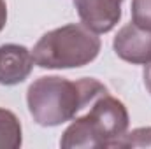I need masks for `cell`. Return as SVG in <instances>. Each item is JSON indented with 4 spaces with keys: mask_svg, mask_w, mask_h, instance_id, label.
<instances>
[{
    "mask_svg": "<svg viewBox=\"0 0 151 149\" xmlns=\"http://www.w3.org/2000/svg\"><path fill=\"white\" fill-rule=\"evenodd\" d=\"M106 93L107 88L91 77L69 81L60 75H42L28 86L27 104L37 125L60 126Z\"/></svg>",
    "mask_w": 151,
    "mask_h": 149,
    "instance_id": "6da1fadb",
    "label": "cell"
},
{
    "mask_svg": "<svg viewBox=\"0 0 151 149\" xmlns=\"http://www.w3.org/2000/svg\"><path fill=\"white\" fill-rule=\"evenodd\" d=\"M7 23V5H5V0H0V32L4 30Z\"/></svg>",
    "mask_w": 151,
    "mask_h": 149,
    "instance_id": "8fae6325",
    "label": "cell"
},
{
    "mask_svg": "<svg viewBox=\"0 0 151 149\" xmlns=\"http://www.w3.org/2000/svg\"><path fill=\"white\" fill-rule=\"evenodd\" d=\"M128 111L125 104L109 93L91 104L84 116L74 119L60 139L63 149L111 148L128 130Z\"/></svg>",
    "mask_w": 151,
    "mask_h": 149,
    "instance_id": "7a4b0ae2",
    "label": "cell"
},
{
    "mask_svg": "<svg viewBox=\"0 0 151 149\" xmlns=\"http://www.w3.org/2000/svg\"><path fill=\"white\" fill-rule=\"evenodd\" d=\"M23 142L21 123L16 114L0 107V149H18Z\"/></svg>",
    "mask_w": 151,
    "mask_h": 149,
    "instance_id": "52a82bcc",
    "label": "cell"
},
{
    "mask_svg": "<svg viewBox=\"0 0 151 149\" xmlns=\"http://www.w3.org/2000/svg\"><path fill=\"white\" fill-rule=\"evenodd\" d=\"M100 53V39L83 23H70L44 34L32 49L40 69H77L91 63Z\"/></svg>",
    "mask_w": 151,
    "mask_h": 149,
    "instance_id": "3957f363",
    "label": "cell"
},
{
    "mask_svg": "<svg viewBox=\"0 0 151 149\" xmlns=\"http://www.w3.org/2000/svg\"><path fill=\"white\" fill-rule=\"evenodd\" d=\"M32 53L19 44L0 46V84L16 86L23 82L34 69Z\"/></svg>",
    "mask_w": 151,
    "mask_h": 149,
    "instance_id": "8992f818",
    "label": "cell"
},
{
    "mask_svg": "<svg viewBox=\"0 0 151 149\" xmlns=\"http://www.w3.org/2000/svg\"><path fill=\"white\" fill-rule=\"evenodd\" d=\"M132 23L151 32V0H132Z\"/></svg>",
    "mask_w": 151,
    "mask_h": 149,
    "instance_id": "9c48e42d",
    "label": "cell"
},
{
    "mask_svg": "<svg viewBox=\"0 0 151 149\" xmlns=\"http://www.w3.org/2000/svg\"><path fill=\"white\" fill-rule=\"evenodd\" d=\"M114 53L132 65H146L151 62V32L128 23L116 34L113 40Z\"/></svg>",
    "mask_w": 151,
    "mask_h": 149,
    "instance_id": "277c9868",
    "label": "cell"
},
{
    "mask_svg": "<svg viewBox=\"0 0 151 149\" xmlns=\"http://www.w3.org/2000/svg\"><path fill=\"white\" fill-rule=\"evenodd\" d=\"M123 0H74L81 23L95 34H107L121 18Z\"/></svg>",
    "mask_w": 151,
    "mask_h": 149,
    "instance_id": "5b68a950",
    "label": "cell"
},
{
    "mask_svg": "<svg viewBox=\"0 0 151 149\" xmlns=\"http://www.w3.org/2000/svg\"><path fill=\"white\" fill-rule=\"evenodd\" d=\"M142 77H144V86H146L148 93L151 95V62H148V63H146L144 72H142Z\"/></svg>",
    "mask_w": 151,
    "mask_h": 149,
    "instance_id": "30bf717a",
    "label": "cell"
},
{
    "mask_svg": "<svg viewBox=\"0 0 151 149\" xmlns=\"http://www.w3.org/2000/svg\"><path fill=\"white\" fill-rule=\"evenodd\" d=\"M111 148H151V126L135 128L123 133Z\"/></svg>",
    "mask_w": 151,
    "mask_h": 149,
    "instance_id": "ba28073f",
    "label": "cell"
}]
</instances>
